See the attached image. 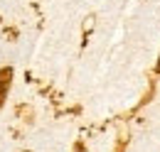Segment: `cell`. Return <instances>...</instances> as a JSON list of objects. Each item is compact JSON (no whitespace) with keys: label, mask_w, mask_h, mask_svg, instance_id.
<instances>
[{"label":"cell","mask_w":160,"mask_h":152,"mask_svg":"<svg viewBox=\"0 0 160 152\" xmlns=\"http://www.w3.org/2000/svg\"><path fill=\"white\" fill-rule=\"evenodd\" d=\"M158 69H160V59H158Z\"/></svg>","instance_id":"2"},{"label":"cell","mask_w":160,"mask_h":152,"mask_svg":"<svg viewBox=\"0 0 160 152\" xmlns=\"http://www.w3.org/2000/svg\"><path fill=\"white\" fill-rule=\"evenodd\" d=\"M10 81H12V69H10V66L0 69V106H2V103H5V98H8Z\"/></svg>","instance_id":"1"}]
</instances>
